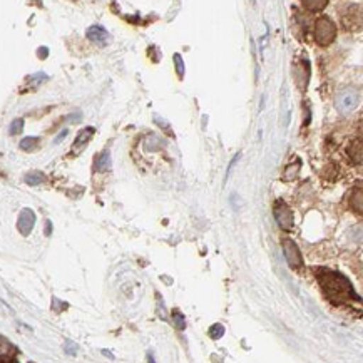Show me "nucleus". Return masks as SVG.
<instances>
[{"label": "nucleus", "instance_id": "1", "mask_svg": "<svg viewBox=\"0 0 363 363\" xmlns=\"http://www.w3.org/2000/svg\"><path fill=\"white\" fill-rule=\"evenodd\" d=\"M315 277L322 286L323 295L333 305L362 303V298L357 295L352 283L343 274L328 268H315Z\"/></svg>", "mask_w": 363, "mask_h": 363}, {"label": "nucleus", "instance_id": "2", "mask_svg": "<svg viewBox=\"0 0 363 363\" xmlns=\"http://www.w3.org/2000/svg\"><path fill=\"white\" fill-rule=\"evenodd\" d=\"M335 37H337V27L333 22L328 17H320L315 22V40L323 48H327L335 40Z\"/></svg>", "mask_w": 363, "mask_h": 363}, {"label": "nucleus", "instance_id": "3", "mask_svg": "<svg viewBox=\"0 0 363 363\" xmlns=\"http://www.w3.org/2000/svg\"><path fill=\"white\" fill-rule=\"evenodd\" d=\"M273 213H274V218H277L278 225H280L281 230L290 231L293 226V213H291V209L288 208V204L285 201H281V199H278V201L274 203Z\"/></svg>", "mask_w": 363, "mask_h": 363}, {"label": "nucleus", "instance_id": "4", "mask_svg": "<svg viewBox=\"0 0 363 363\" xmlns=\"http://www.w3.org/2000/svg\"><path fill=\"white\" fill-rule=\"evenodd\" d=\"M342 24L347 30H358L363 26V12L357 6L348 7L342 13Z\"/></svg>", "mask_w": 363, "mask_h": 363}, {"label": "nucleus", "instance_id": "5", "mask_svg": "<svg viewBox=\"0 0 363 363\" xmlns=\"http://www.w3.org/2000/svg\"><path fill=\"white\" fill-rule=\"evenodd\" d=\"M283 253H285L288 263H290V267L293 268H300L303 262H301V255H300V250H298V246L293 243L291 240H283Z\"/></svg>", "mask_w": 363, "mask_h": 363}, {"label": "nucleus", "instance_id": "6", "mask_svg": "<svg viewBox=\"0 0 363 363\" xmlns=\"http://www.w3.org/2000/svg\"><path fill=\"white\" fill-rule=\"evenodd\" d=\"M357 102H358V96L355 94V92L345 91L337 97V108L340 113L347 114L357 108Z\"/></svg>", "mask_w": 363, "mask_h": 363}, {"label": "nucleus", "instance_id": "7", "mask_svg": "<svg viewBox=\"0 0 363 363\" xmlns=\"http://www.w3.org/2000/svg\"><path fill=\"white\" fill-rule=\"evenodd\" d=\"M34 225H35L34 211H32V209H29V208L22 209L21 215H18V223H17L18 231H21L24 236L30 235V231H32V228H34Z\"/></svg>", "mask_w": 363, "mask_h": 363}, {"label": "nucleus", "instance_id": "8", "mask_svg": "<svg viewBox=\"0 0 363 363\" xmlns=\"http://www.w3.org/2000/svg\"><path fill=\"white\" fill-rule=\"evenodd\" d=\"M347 155L350 157V161L353 164L360 166L363 164V139H355L348 144L347 147Z\"/></svg>", "mask_w": 363, "mask_h": 363}, {"label": "nucleus", "instance_id": "9", "mask_svg": "<svg viewBox=\"0 0 363 363\" xmlns=\"http://www.w3.org/2000/svg\"><path fill=\"white\" fill-rule=\"evenodd\" d=\"M87 39L92 40L97 45H106V44H109L111 35L108 34V30L102 29V27L92 26L87 29Z\"/></svg>", "mask_w": 363, "mask_h": 363}, {"label": "nucleus", "instance_id": "10", "mask_svg": "<svg viewBox=\"0 0 363 363\" xmlns=\"http://www.w3.org/2000/svg\"><path fill=\"white\" fill-rule=\"evenodd\" d=\"M348 204L355 213H360L363 215V186H358L352 191L350 198H348Z\"/></svg>", "mask_w": 363, "mask_h": 363}, {"label": "nucleus", "instance_id": "11", "mask_svg": "<svg viewBox=\"0 0 363 363\" xmlns=\"http://www.w3.org/2000/svg\"><path fill=\"white\" fill-rule=\"evenodd\" d=\"M92 134H94V129L89 128V129H84V131L79 133V136L76 139V144H74V152H81L84 146H86L87 143H89V139L92 138Z\"/></svg>", "mask_w": 363, "mask_h": 363}, {"label": "nucleus", "instance_id": "12", "mask_svg": "<svg viewBox=\"0 0 363 363\" xmlns=\"http://www.w3.org/2000/svg\"><path fill=\"white\" fill-rule=\"evenodd\" d=\"M328 0H303V6L308 9L310 12H320L327 7Z\"/></svg>", "mask_w": 363, "mask_h": 363}, {"label": "nucleus", "instance_id": "13", "mask_svg": "<svg viewBox=\"0 0 363 363\" xmlns=\"http://www.w3.org/2000/svg\"><path fill=\"white\" fill-rule=\"evenodd\" d=\"M111 166H113V162H111V155L108 151H104L99 156V160H97L96 167L99 171H108V169H111Z\"/></svg>", "mask_w": 363, "mask_h": 363}, {"label": "nucleus", "instance_id": "14", "mask_svg": "<svg viewBox=\"0 0 363 363\" xmlns=\"http://www.w3.org/2000/svg\"><path fill=\"white\" fill-rule=\"evenodd\" d=\"M26 183L27 184H40L42 181H45V176L42 174V173H39V171H32V173H29V174H26Z\"/></svg>", "mask_w": 363, "mask_h": 363}, {"label": "nucleus", "instance_id": "15", "mask_svg": "<svg viewBox=\"0 0 363 363\" xmlns=\"http://www.w3.org/2000/svg\"><path fill=\"white\" fill-rule=\"evenodd\" d=\"M37 141H39V139H37V138H26V139H22L21 149H22V151H26V152H30L32 149H35Z\"/></svg>", "mask_w": 363, "mask_h": 363}, {"label": "nucleus", "instance_id": "16", "mask_svg": "<svg viewBox=\"0 0 363 363\" xmlns=\"http://www.w3.org/2000/svg\"><path fill=\"white\" fill-rule=\"evenodd\" d=\"M22 129H24V121L16 119V121H12L11 129H9V134H11V136H17V134L22 133Z\"/></svg>", "mask_w": 363, "mask_h": 363}, {"label": "nucleus", "instance_id": "17", "mask_svg": "<svg viewBox=\"0 0 363 363\" xmlns=\"http://www.w3.org/2000/svg\"><path fill=\"white\" fill-rule=\"evenodd\" d=\"M223 335H225V327H223V325H213V327L209 328V337L213 340H220Z\"/></svg>", "mask_w": 363, "mask_h": 363}, {"label": "nucleus", "instance_id": "18", "mask_svg": "<svg viewBox=\"0 0 363 363\" xmlns=\"http://www.w3.org/2000/svg\"><path fill=\"white\" fill-rule=\"evenodd\" d=\"M174 62H176V67H178L179 77H183L184 76V64H183V60H181V55L179 54L174 55Z\"/></svg>", "mask_w": 363, "mask_h": 363}, {"label": "nucleus", "instance_id": "19", "mask_svg": "<svg viewBox=\"0 0 363 363\" xmlns=\"http://www.w3.org/2000/svg\"><path fill=\"white\" fill-rule=\"evenodd\" d=\"M64 348H66V353H67V355H71V357L76 355V352H77V345H76V343H72V342H66V345H64Z\"/></svg>", "mask_w": 363, "mask_h": 363}, {"label": "nucleus", "instance_id": "20", "mask_svg": "<svg viewBox=\"0 0 363 363\" xmlns=\"http://www.w3.org/2000/svg\"><path fill=\"white\" fill-rule=\"evenodd\" d=\"M174 322H176V327H178V330L184 328V320H183V316H181V313H178V311H174Z\"/></svg>", "mask_w": 363, "mask_h": 363}, {"label": "nucleus", "instance_id": "21", "mask_svg": "<svg viewBox=\"0 0 363 363\" xmlns=\"http://www.w3.org/2000/svg\"><path fill=\"white\" fill-rule=\"evenodd\" d=\"M50 231H52V223H50V221H48V223H45V235H50Z\"/></svg>", "mask_w": 363, "mask_h": 363}, {"label": "nucleus", "instance_id": "22", "mask_svg": "<svg viewBox=\"0 0 363 363\" xmlns=\"http://www.w3.org/2000/svg\"><path fill=\"white\" fill-rule=\"evenodd\" d=\"M358 134H360V139H363V118L360 123H358Z\"/></svg>", "mask_w": 363, "mask_h": 363}, {"label": "nucleus", "instance_id": "23", "mask_svg": "<svg viewBox=\"0 0 363 363\" xmlns=\"http://www.w3.org/2000/svg\"><path fill=\"white\" fill-rule=\"evenodd\" d=\"M39 55H40V59H44L45 55H48V49H40L39 50Z\"/></svg>", "mask_w": 363, "mask_h": 363}]
</instances>
